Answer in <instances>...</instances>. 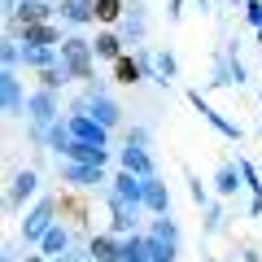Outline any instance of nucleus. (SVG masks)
<instances>
[{"label":"nucleus","mask_w":262,"mask_h":262,"mask_svg":"<svg viewBox=\"0 0 262 262\" xmlns=\"http://www.w3.org/2000/svg\"><path fill=\"white\" fill-rule=\"evenodd\" d=\"M92 61H96L92 39H83V35H66V39H61V66L70 70V79H83V83H92V79H96Z\"/></svg>","instance_id":"1"},{"label":"nucleus","mask_w":262,"mask_h":262,"mask_svg":"<svg viewBox=\"0 0 262 262\" xmlns=\"http://www.w3.org/2000/svg\"><path fill=\"white\" fill-rule=\"evenodd\" d=\"M57 206H61V201H53V196H44V201H39V206L31 210L27 219H22V241H27V245H39V241L48 236V227L57 223V219H53V214H57Z\"/></svg>","instance_id":"2"},{"label":"nucleus","mask_w":262,"mask_h":262,"mask_svg":"<svg viewBox=\"0 0 262 262\" xmlns=\"http://www.w3.org/2000/svg\"><path fill=\"white\" fill-rule=\"evenodd\" d=\"M66 127H70L75 140H88V144H105L110 140V127H105L101 118H92L88 110H70L66 114Z\"/></svg>","instance_id":"3"},{"label":"nucleus","mask_w":262,"mask_h":262,"mask_svg":"<svg viewBox=\"0 0 262 262\" xmlns=\"http://www.w3.org/2000/svg\"><path fill=\"white\" fill-rule=\"evenodd\" d=\"M105 206H110V223H114V232H136V219H140V206H136V201H127V196H118L110 188V192H105Z\"/></svg>","instance_id":"4"},{"label":"nucleus","mask_w":262,"mask_h":262,"mask_svg":"<svg viewBox=\"0 0 262 262\" xmlns=\"http://www.w3.org/2000/svg\"><path fill=\"white\" fill-rule=\"evenodd\" d=\"M61 179H66V184H75V188H92V184H105L101 166H92V162H70V158H66V166H61Z\"/></svg>","instance_id":"5"},{"label":"nucleus","mask_w":262,"mask_h":262,"mask_svg":"<svg viewBox=\"0 0 262 262\" xmlns=\"http://www.w3.org/2000/svg\"><path fill=\"white\" fill-rule=\"evenodd\" d=\"M61 158H70V162H92V166H105L110 162V153H105V144H88V140H75L70 136V144H66V153Z\"/></svg>","instance_id":"6"},{"label":"nucleus","mask_w":262,"mask_h":262,"mask_svg":"<svg viewBox=\"0 0 262 262\" xmlns=\"http://www.w3.org/2000/svg\"><path fill=\"white\" fill-rule=\"evenodd\" d=\"M9 18L18 27H35V22H53V9H48V0H22Z\"/></svg>","instance_id":"7"},{"label":"nucleus","mask_w":262,"mask_h":262,"mask_svg":"<svg viewBox=\"0 0 262 262\" xmlns=\"http://www.w3.org/2000/svg\"><path fill=\"white\" fill-rule=\"evenodd\" d=\"M61 27L57 22H35V27H22V44H48V48H61Z\"/></svg>","instance_id":"8"},{"label":"nucleus","mask_w":262,"mask_h":262,"mask_svg":"<svg viewBox=\"0 0 262 262\" xmlns=\"http://www.w3.org/2000/svg\"><path fill=\"white\" fill-rule=\"evenodd\" d=\"M241 184H245L241 162H223V166L214 170V188H219V196H236V192H241Z\"/></svg>","instance_id":"9"},{"label":"nucleus","mask_w":262,"mask_h":262,"mask_svg":"<svg viewBox=\"0 0 262 262\" xmlns=\"http://www.w3.org/2000/svg\"><path fill=\"white\" fill-rule=\"evenodd\" d=\"M61 22H70V27L96 22V0H61Z\"/></svg>","instance_id":"10"},{"label":"nucleus","mask_w":262,"mask_h":262,"mask_svg":"<svg viewBox=\"0 0 262 262\" xmlns=\"http://www.w3.org/2000/svg\"><path fill=\"white\" fill-rule=\"evenodd\" d=\"M188 101H192L196 110H201V118H206L210 127H219V131H223L227 140H241V127H236V122H227V118H223V114H219V110H210V105L201 101V92H188Z\"/></svg>","instance_id":"11"},{"label":"nucleus","mask_w":262,"mask_h":262,"mask_svg":"<svg viewBox=\"0 0 262 262\" xmlns=\"http://www.w3.org/2000/svg\"><path fill=\"white\" fill-rule=\"evenodd\" d=\"M118 162H122V170H136V175H144V179L153 175V158L144 153V144H131L127 140V149L118 153Z\"/></svg>","instance_id":"12"},{"label":"nucleus","mask_w":262,"mask_h":262,"mask_svg":"<svg viewBox=\"0 0 262 262\" xmlns=\"http://www.w3.org/2000/svg\"><path fill=\"white\" fill-rule=\"evenodd\" d=\"M114 192L127 196V201H136V206H144V175H136V170H118Z\"/></svg>","instance_id":"13"},{"label":"nucleus","mask_w":262,"mask_h":262,"mask_svg":"<svg viewBox=\"0 0 262 262\" xmlns=\"http://www.w3.org/2000/svg\"><path fill=\"white\" fill-rule=\"evenodd\" d=\"M0 92H5V114H22L27 110V101H22V83H18V75H13V70H5V75H0Z\"/></svg>","instance_id":"14"},{"label":"nucleus","mask_w":262,"mask_h":262,"mask_svg":"<svg viewBox=\"0 0 262 262\" xmlns=\"http://www.w3.org/2000/svg\"><path fill=\"white\" fill-rule=\"evenodd\" d=\"M35 184H39V175H35L31 166H27V170H18V175H13V184H9V210H18L22 201L35 192Z\"/></svg>","instance_id":"15"},{"label":"nucleus","mask_w":262,"mask_h":262,"mask_svg":"<svg viewBox=\"0 0 262 262\" xmlns=\"http://www.w3.org/2000/svg\"><path fill=\"white\" fill-rule=\"evenodd\" d=\"M88 253H92V262H122V241L118 236H92Z\"/></svg>","instance_id":"16"},{"label":"nucleus","mask_w":262,"mask_h":262,"mask_svg":"<svg viewBox=\"0 0 262 262\" xmlns=\"http://www.w3.org/2000/svg\"><path fill=\"white\" fill-rule=\"evenodd\" d=\"M144 206H149L153 214H166V210H170V192H166V184H162L158 175L144 179Z\"/></svg>","instance_id":"17"},{"label":"nucleus","mask_w":262,"mask_h":262,"mask_svg":"<svg viewBox=\"0 0 262 262\" xmlns=\"http://www.w3.org/2000/svg\"><path fill=\"white\" fill-rule=\"evenodd\" d=\"M122 44H127V39L114 35V31H101V35L92 39V48H96V57H101V61H118V57H122Z\"/></svg>","instance_id":"18"},{"label":"nucleus","mask_w":262,"mask_h":262,"mask_svg":"<svg viewBox=\"0 0 262 262\" xmlns=\"http://www.w3.org/2000/svg\"><path fill=\"white\" fill-rule=\"evenodd\" d=\"M140 79H144V66L140 61H136V57H127V53H122L118 57V61H114V83H140Z\"/></svg>","instance_id":"19"},{"label":"nucleus","mask_w":262,"mask_h":262,"mask_svg":"<svg viewBox=\"0 0 262 262\" xmlns=\"http://www.w3.org/2000/svg\"><path fill=\"white\" fill-rule=\"evenodd\" d=\"M39 249L53 253V258H57V253H66V249H70V232H66L61 223H53V227H48V236L39 241Z\"/></svg>","instance_id":"20"},{"label":"nucleus","mask_w":262,"mask_h":262,"mask_svg":"<svg viewBox=\"0 0 262 262\" xmlns=\"http://www.w3.org/2000/svg\"><path fill=\"white\" fill-rule=\"evenodd\" d=\"M140 35H144V9L136 5L131 13H122V39L127 44H140Z\"/></svg>","instance_id":"21"},{"label":"nucleus","mask_w":262,"mask_h":262,"mask_svg":"<svg viewBox=\"0 0 262 262\" xmlns=\"http://www.w3.org/2000/svg\"><path fill=\"white\" fill-rule=\"evenodd\" d=\"M127 0H96V22H122Z\"/></svg>","instance_id":"22"},{"label":"nucleus","mask_w":262,"mask_h":262,"mask_svg":"<svg viewBox=\"0 0 262 262\" xmlns=\"http://www.w3.org/2000/svg\"><path fill=\"white\" fill-rule=\"evenodd\" d=\"M149 236H158V241H166V245H175V249H179V227L170 223L166 214H162V219H153V227H149Z\"/></svg>","instance_id":"23"},{"label":"nucleus","mask_w":262,"mask_h":262,"mask_svg":"<svg viewBox=\"0 0 262 262\" xmlns=\"http://www.w3.org/2000/svg\"><path fill=\"white\" fill-rule=\"evenodd\" d=\"M245 18H249L253 27H262V0H245Z\"/></svg>","instance_id":"24"},{"label":"nucleus","mask_w":262,"mask_h":262,"mask_svg":"<svg viewBox=\"0 0 262 262\" xmlns=\"http://www.w3.org/2000/svg\"><path fill=\"white\" fill-rule=\"evenodd\" d=\"M127 140H131V144H149V131H144V127H131Z\"/></svg>","instance_id":"25"},{"label":"nucleus","mask_w":262,"mask_h":262,"mask_svg":"<svg viewBox=\"0 0 262 262\" xmlns=\"http://www.w3.org/2000/svg\"><path fill=\"white\" fill-rule=\"evenodd\" d=\"M192 201H196V206H206V188H201V179H192Z\"/></svg>","instance_id":"26"},{"label":"nucleus","mask_w":262,"mask_h":262,"mask_svg":"<svg viewBox=\"0 0 262 262\" xmlns=\"http://www.w3.org/2000/svg\"><path fill=\"white\" fill-rule=\"evenodd\" d=\"M53 262H79V253H57Z\"/></svg>","instance_id":"27"},{"label":"nucleus","mask_w":262,"mask_h":262,"mask_svg":"<svg viewBox=\"0 0 262 262\" xmlns=\"http://www.w3.org/2000/svg\"><path fill=\"white\" fill-rule=\"evenodd\" d=\"M22 262H44V253H27V258H22Z\"/></svg>","instance_id":"28"},{"label":"nucleus","mask_w":262,"mask_h":262,"mask_svg":"<svg viewBox=\"0 0 262 262\" xmlns=\"http://www.w3.org/2000/svg\"><path fill=\"white\" fill-rule=\"evenodd\" d=\"M258 39H262V27H258Z\"/></svg>","instance_id":"29"}]
</instances>
